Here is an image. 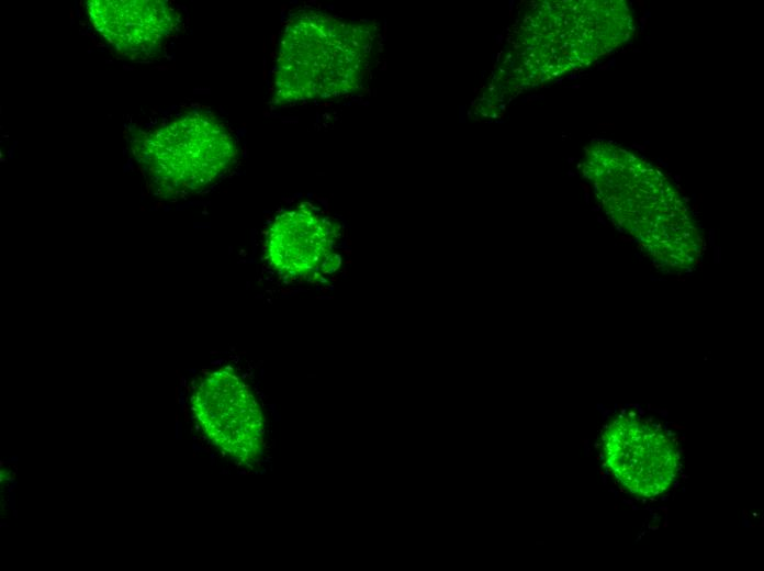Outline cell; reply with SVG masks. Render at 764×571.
Segmentation results:
<instances>
[{
    "label": "cell",
    "instance_id": "obj_2",
    "mask_svg": "<svg viewBox=\"0 0 764 571\" xmlns=\"http://www.w3.org/2000/svg\"><path fill=\"white\" fill-rule=\"evenodd\" d=\"M629 11L620 2H543L521 21L514 43L531 82L582 68L626 41Z\"/></svg>",
    "mask_w": 764,
    "mask_h": 571
},
{
    "label": "cell",
    "instance_id": "obj_3",
    "mask_svg": "<svg viewBox=\"0 0 764 571\" xmlns=\"http://www.w3.org/2000/svg\"><path fill=\"white\" fill-rule=\"evenodd\" d=\"M135 156L155 188L166 197H184L218 179L235 163L236 142L211 113L180 114L147 132Z\"/></svg>",
    "mask_w": 764,
    "mask_h": 571
},
{
    "label": "cell",
    "instance_id": "obj_4",
    "mask_svg": "<svg viewBox=\"0 0 764 571\" xmlns=\"http://www.w3.org/2000/svg\"><path fill=\"white\" fill-rule=\"evenodd\" d=\"M339 227L310 204L278 215L266 233L269 264L289 279L315 278L334 272L340 262L336 253Z\"/></svg>",
    "mask_w": 764,
    "mask_h": 571
},
{
    "label": "cell",
    "instance_id": "obj_1",
    "mask_svg": "<svg viewBox=\"0 0 764 571\" xmlns=\"http://www.w3.org/2000/svg\"><path fill=\"white\" fill-rule=\"evenodd\" d=\"M374 29L317 11L293 16L281 36L272 102L289 105L348 94L367 74Z\"/></svg>",
    "mask_w": 764,
    "mask_h": 571
},
{
    "label": "cell",
    "instance_id": "obj_5",
    "mask_svg": "<svg viewBox=\"0 0 764 571\" xmlns=\"http://www.w3.org/2000/svg\"><path fill=\"white\" fill-rule=\"evenodd\" d=\"M192 403L196 418L214 445L234 457L246 458L254 451L261 415L248 387L238 377L226 370L206 376Z\"/></svg>",
    "mask_w": 764,
    "mask_h": 571
},
{
    "label": "cell",
    "instance_id": "obj_6",
    "mask_svg": "<svg viewBox=\"0 0 764 571\" xmlns=\"http://www.w3.org/2000/svg\"><path fill=\"white\" fill-rule=\"evenodd\" d=\"M87 12L97 32L121 55L145 58L158 52L179 24L177 11L160 0H92Z\"/></svg>",
    "mask_w": 764,
    "mask_h": 571
}]
</instances>
